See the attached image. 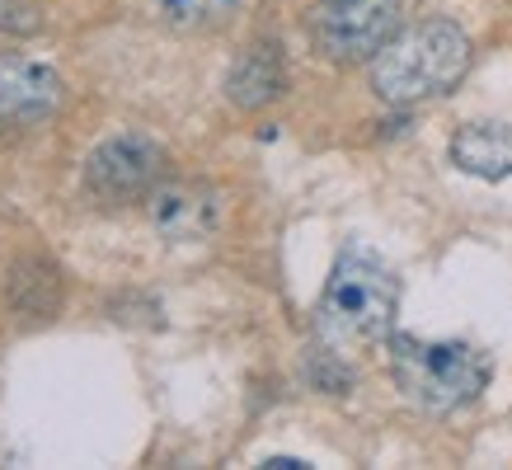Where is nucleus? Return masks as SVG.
I'll return each instance as SVG.
<instances>
[{"mask_svg": "<svg viewBox=\"0 0 512 470\" xmlns=\"http://www.w3.org/2000/svg\"><path fill=\"white\" fill-rule=\"evenodd\" d=\"M160 10L179 29H212L235 10V0H160Z\"/></svg>", "mask_w": 512, "mask_h": 470, "instance_id": "9d476101", "label": "nucleus"}, {"mask_svg": "<svg viewBox=\"0 0 512 470\" xmlns=\"http://www.w3.org/2000/svg\"><path fill=\"white\" fill-rule=\"evenodd\" d=\"M146 203H151V221H156L170 240H202V235L217 226V203H212V193H202V188L156 184Z\"/></svg>", "mask_w": 512, "mask_h": 470, "instance_id": "0eeeda50", "label": "nucleus"}, {"mask_svg": "<svg viewBox=\"0 0 512 470\" xmlns=\"http://www.w3.org/2000/svg\"><path fill=\"white\" fill-rule=\"evenodd\" d=\"M226 94L240 109H264L268 99L282 94V57L273 43H254L249 52H240V62L226 76Z\"/></svg>", "mask_w": 512, "mask_h": 470, "instance_id": "1a4fd4ad", "label": "nucleus"}, {"mask_svg": "<svg viewBox=\"0 0 512 470\" xmlns=\"http://www.w3.org/2000/svg\"><path fill=\"white\" fill-rule=\"evenodd\" d=\"M395 306H400V282L381 259L362 250L339 254V264L329 273L325 292H320V311L315 325L329 344L362 348L381 344L395 325Z\"/></svg>", "mask_w": 512, "mask_h": 470, "instance_id": "f03ea898", "label": "nucleus"}, {"mask_svg": "<svg viewBox=\"0 0 512 470\" xmlns=\"http://www.w3.org/2000/svg\"><path fill=\"white\" fill-rule=\"evenodd\" d=\"M62 104V80L43 62H29L19 52L0 57V118L10 123H43Z\"/></svg>", "mask_w": 512, "mask_h": 470, "instance_id": "423d86ee", "label": "nucleus"}, {"mask_svg": "<svg viewBox=\"0 0 512 470\" xmlns=\"http://www.w3.org/2000/svg\"><path fill=\"white\" fill-rule=\"evenodd\" d=\"M325 5H343V0H325Z\"/></svg>", "mask_w": 512, "mask_h": 470, "instance_id": "9b49d317", "label": "nucleus"}, {"mask_svg": "<svg viewBox=\"0 0 512 470\" xmlns=\"http://www.w3.org/2000/svg\"><path fill=\"white\" fill-rule=\"evenodd\" d=\"M311 33L329 62H372L400 33V5L395 0H343V5L320 10Z\"/></svg>", "mask_w": 512, "mask_h": 470, "instance_id": "20e7f679", "label": "nucleus"}, {"mask_svg": "<svg viewBox=\"0 0 512 470\" xmlns=\"http://www.w3.org/2000/svg\"><path fill=\"white\" fill-rule=\"evenodd\" d=\"M390 372L404 400L423 414H451L489 386V358L466 339L390 334Z\"/></svg>", "mask_w": 512, "mask_h": 470, "instance_id": "7ed1b4c3", "label": "nucleus"}, {"mask_svg": "<svg viewBox=\"0 0 512 470\" xmlns=\"http://www.w3.org/2000/svg\"><path fill=\"white\" fill-rule=\"evenodd\" d=\"M165 174V151L151 137L123 132L94 146L90 165H85V184L104 198V203H132V198H151V188Z\"/></svg>", "mask_w": 512, "mask_h": 470, "instance_id": "39448f33", "label": "nucleus"}, {"mask_svg": "<svg viewBox=\"0 0 512 470\" xmlns=\"http://www.w3.org/2000/svg\"><path fill=\"white\" fill-rule=\"evenodd\" d=\"M470 71V38L451 19H428L400 29L372 57V90L386 104H419L456 90Z\"/></svg>", "mask_w": 512, "mask_h": 470, "instance_id": "f257e3e1", "label": "nucleus"}, {"mask_svg": "<svg viewBox=\"0 0 512 470\" xmlns=\"http://www.w3.org/2000/svg\"><path fill=\"white\" fill-rule=\"evenodd\" d=\"M456 170L475 179H512V123H470L451 137Z\"/></svg>", "mask_w": 512, "mask_h": 470, "instance_id": "6e6552de", "label": "nucleus"}]
</instances>
